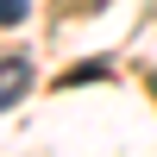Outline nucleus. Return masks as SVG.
<instances>
[{
    "label": "nucleus",
    "mask_w": 157,
    "mask_h": 157,
    "mask_svg": "<svg viewBox=\"0 0 157 157\" xmlns=\"http://www.w3.org/2000/svg\"><path fill=\"white\" fill-rule=\"evenodd\" d=\"M25 88H32V63H25V57H6V63H0V113H6Z\"/></svg>",
    "instance_id": "nucleus-1"
},
{
    "label": "nucleus",
    "mask_w": 157,
    "mask_h": 157,
    "mask_svg": "<svg viewBox=\"0 0 157 157\" xmlns=\"http://www.w3.org/2000/svg\"><path fill=\"white\" fill-rule=\"evenodd\" d=\"M101 75H107V63H82V69L63 75V88H69V82H101Z\"/></svg>",
    "instance_id": "nucleus-2"
},
{
    "label": "nucleus",
    "mask_w": 157,
    "mask_h": 157,
    "mask_svg": "<svg viewBox=\"0 0 157 157\" xmlns=\"http://www.w3.org/2000/svg\"><path fill=\"white\" fill-rule=\"evenodd\" d=\"M25 13H32V0H0V25H19Z\"/></svg>",
    "instance_id": "nucleus-3"
},
{
    "label": "nucleus",
    "mask_w": 157,
    "mask_h": 157,
    "mask_svg": "<svg viewBox=\"0 0 157 157\" xmlns=\"http://www.w3.org/2000/svg\"><path fill=\"white\" fill-rule=\"evenodd\" d=\"M151 88H157V82H151Z\"/></svg>",
    "instance_id": "nucleus-4"
}]
</instances>
